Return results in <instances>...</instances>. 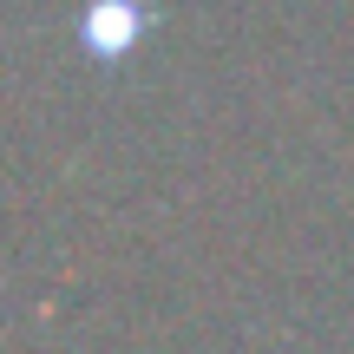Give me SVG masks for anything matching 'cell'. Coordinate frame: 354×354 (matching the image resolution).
Masks as SVG:
<instances>
[{
	"instance_id": "6da1fadb",
	"label": "cell",
	"mask_w": 354,
	"mask_h": 354,
	"mask_svg": "<svg viewBox=\"0 0 354 354\" xmlns=\"http://www.w3.org/2000/svg\"><path fill=\"white\" fill-rule=\"evenodd\" d=\"M138 26H145V13L131 7V0H92V13H86V46L99 53V59H118V53H131Z\"/></svg>"
}]
</instances>
